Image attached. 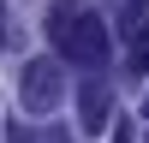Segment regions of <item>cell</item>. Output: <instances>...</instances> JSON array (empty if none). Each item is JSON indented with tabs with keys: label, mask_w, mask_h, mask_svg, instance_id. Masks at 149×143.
I'll list each match as a JSON object with an SVG mask.
<instances>
[{
	"label": "cell",
	"mask_w": 149,
	"mask_h": 143,
	"mask_svg": "<svg viewBox=\"0 0 149 143\" xmlns=\"http://www.w3.org/2000/svg\"><path fill=\"white\" fill-rule=\"evenodd\" d=\"M107 107H113L107 78H84V95H78V131H107Z\"/></svg>",
	"instance_id": "3957f363"
},
{
	"label": "cell",
	"mask_w": 149,
	"mask_h": 143,
	"mask_svg": "<svg viewBox=\"0 0 149 143\" xmlns=\"http://www.w3.org/2000/svg\"><path fill=\"white\" fill-rule=\"evenodd\" d=\"M6 143H36V137H30V125H6Z\"/></svg>",
	"instance_id": "277c9868"
},
{
	"label": "cell",
	"mask_w": 149,
	"mask_h": 143,
	"mask_svg": "<svg viewBox=\"0 0 149 143\" xmlns=\"http://www.w3.org/2000/svg\"><path fill=\"white\" fill-rule=\"evenodd\" d=\"M143 113H149V95H143Z\"/></svg>",
	"instance_id": "52a82bcc"
},
{
	"label": "cell",
	"mask_w": 149,
	"mask_h": 143,
	"mask_svg": "<svg viewBox=\"0 0 149 143\" xmlns=\"http://www.w3.org/2000/svg\"><path fill=\"white\" fill-rule=\"evenodd\" d=\"M18 101H24V113H54L66 101V66L60 60H30L18 72Z\"/></svg>",
	"instance_id": "7a4b0ae2"
},
{
	"label": "cell",
	"mask_w": 149,
	"mask_h": 143,
	"mask_svg": "<svg viewBox=\"0 0 149 143\" xmlns=\"http://www.w3.org/2000/svg\"><path fill=\"white\" fill-rule=\"evenodd\" d=\"M0 54H6V0H0Z\"/></svg>",
	"instance_id": "5b68a950"
},
{
	"label": "cell",
	"mask_w": 149,
	"mask_h": 143,
	"mask_svg": "<svg viewBox=\"0 0 149 143\" xmlns=\"http://www.w3.org/2000/svg\"><path fill=\"white\" fill-rule=\"evenodd\" d=\"M113 143H131V131H119V137H113Z\"/></svg>",
	"instance_id": "8992f818"
},
{
	"label": "cell",
	"mask_w": 149,
	"mask_h": 143,
	"mask_svg": "<svg viewBox=\"0 0 149 143\" xmlns=\"http://www.w3.org/2000/svg\"><path fill=\"white\" fill-rule=\"evenodd\" d=\"M48 36H54L60 60H72V66H84V72H102L107 48H113L107 24L95 18V12H84V6H54L48 12Z\"/></svg>",
	"instance_id": "6da1fadb"
}]
</instances>
